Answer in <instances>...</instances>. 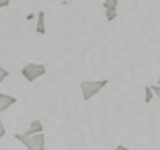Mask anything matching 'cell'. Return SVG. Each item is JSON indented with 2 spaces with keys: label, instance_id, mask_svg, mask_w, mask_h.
<instances>
[{
  "label": "cell",
  "instance_id": "cell-1",
  "mask_svg": "<svg viewBox=\"0 0 160 150\" xmlns=\"http://www.w3.org/2000/svg\"><path fill=\"white\" fill-rule=\"evenodd\" d=\"M108 83H109L108 80H81L79 88H81V94H83V101L86 103L92 97H95L100 90L108 87Z\"/></svg>",
  "mask_w": 160,
  "mask_h": 150
},
{
  "label": "cell",
  "instance_id": "cell-2",
  "mask_svg": "<svg viewBox=\"0 0 160 150\" xmlns=\"http://www.w3.org/2000/svg\"><path fill=\"white\" fill-rule=\"evenodd\" d=\"M14 138L25 145L28 150H44L46 148V136L44 132H39V134H33V136H25L23 132H16Z\"/></svg>",
  "mask_w": 160,
  "mask_h": 150
},
{
  "label": "cell",
  "instance_id": "cell-3",
  "mask_svg": "<svg viewBox=\"0 0 160 150\" xmlns=\"http://www.w3.org/2000/svg\"><path fill=\"white\" fill-rule=\"evenodd\" d=\"M46 74V66L44 64H39V62H28L21 67V76L28 83H33L35 80H39L41 76Z\"/></svg>",
  "mask_w": 160,
  "mask_h": 150
},
{
  "label": "cell",
  "instance_id": "cell-4",
  "mask_svg": "<svg viewBox=\"0 0 160 150\" xmlns=\"http://www.w3.org/2000/svg\"><path fill=\"white\" fill-rule=\"evenodd\" d=\"M18 103V99L14 95H9V94H4V92H0V113L5 111V110H9L12 104Z\"/></svg>",
  "mask_w": 160,
  "mask_h": 150
},
{
  "label": "cell",
  "instance_id": "cell-5",
  "mask_svg": "<svg viewBox=\"0 0 160 150\" xmlns=\"http://www.w3.org/2000/svg\"><path fill=\"white\" fill-rule=\"evenodd\" d=\"M39 132H44V127H42V122L39 120V118H35V120H32L28 126V129L23 132L25 136H33V134H39Z\"/></svg>",
  "mask_w": 160,
  "mask_h": 150
},
{
  "label": "cell",
  "instance_id": "cell-6",
  "mask_svg": "<svg viewBox=\"0 0 160 150\" xmlns=\"http://www.w3.org/2000/svg\"><path fill=\"white\" fill-rule=\"evenodd\" d=\"M35 32L39 35L46 34V14L44 11H37V23H35Z\"/></svg>",
  "mask_w": 160,
  "mask_h": 150
},
{
  "label": "cell",
  "instance_id": "cell-7",
  "mask_svg": "<svg viewBox=\"0 0 160 150\" xmlns=\"http://www.w3.org/2000/svg\"><path fill=\"white\" fill-rule=\"evenodd\" d=\"M118 4H120V0H104L102 7H104V11H108V9H118Z\"/></svg>",
  "mask_w": 160,
  "mask_h": 150
},
{
  "label": "cell",
  "instance_id": "cell-8",
  "mask_svg": "<svg viewBox=\"0 0 160 150\" xmlns=\"http://www.w3.org/2000/svg\"><path fill=\"white\" fill-rule=\"evenodd\" d=\"M153 95H155V92H153V88H151L150 85H148V87H144V103H146V104L151 103Z\"/></svg>",
  "mask_w": 160,
  "mask_h": 150
},
{
  "label": "cell",
  "instance_id": "cell-9",
  "mask_svg": "<svg viewBox=\"0 0 160 150\" xmlns=\"http://www.w3.org/2000/svg\"><path fill=\"white\" fill-rule=\"evenodd\" d=\"M7 78H9V71H7L4 66H2V64H0V85L4 83Z\"/></svg>",
  "mask_w": 160,
  "mask_h": 150
},
{
  "label": "cell",
  "instance_id": "cell-10",
  "mask_svg": "<svg viewBox=\"0 0 160 150\" xmlns=\"http://www.w3.org/2000/svg\"><path fill=\"white\" fill-rule=\"evenodd\" d=\"M106 19H108L109 23L114 21V19H116V9H108L106 11Z\"/></svg>",
  "mask_w": 160,
  "mask_h": 150
},
{
  "label": "cell",
  "instance_id": "cell-11",
  "mask_svg": "<svg viewBox=\"0 0 160 150\" xmlns=\"http://www.w3.org/2000/svg\"><path fill=\"white\" fill-rule=\"evenodd\" d=\"M151 88H153V92H155V95L160 99V85H151Z\"/></svg>",
  "mask_w": 160,
  "mask_h": 150
},
{
  "label": "cell",
  "instance_id": "cell-12",
  "mask_svg": "<svg viewBox=\"0 0 160 150\" xmlns=\"http://www.w3.org/2000/svg\"><path fill=\"white\" fill-rule=\"evenodd\" d=\"M5 136V126H4V122L0 120V138H4Z\"/></svg>",
  "mask_w": 160,
  "mask_h": 150
},
{
  "label": "cell",
  "instance_id": "cell-13",
  "mask_svg": "<svg viewBox=\"0 0 160 150\" xmlns=\"http://www.w3.org/2000/svg\"><path fill=\"white\" fill-rule=\"evenodd\" d=\"M9 4H11V0H0V9H4V7H7Z\"/></svg>",
  "mask_w": 160,
  "mask_h": 150
},
{
  "label": "cell",
  "instance_id": "cell-14",
  "mask_svg": "<svg viewBox=\"0 0 160 150\" xmlns=\"http://www.w3.org/2000/svg\"><path fill=\"white\" fill-rule=\"evenodd\" d=\"M114 150H132V148H128V147H125V145H116Z\"/></svg>",
  "mask_w": 160,
  "mask_h": 150
},
{
  "label": "cell",
  "instance_id": "cell-15",
  "mask_svg": "<svg viewBox=\"0 0 160 150\" xmlns=\"http://www.w3.org/2000/svg\"><path fill=\"white\" fill-rule=\"evenodd\" d=\"M157 85H160V64H158V80H157Z\"/></svg>",
  "mask_w": 160,
  "mask_h": 150
},
{
  "label": "cell",
  "instance_id": "cell-16",
  "mask_svg": "<svg viewBox=\"0 0 160 150\" xmlns=\"http://www.w3.org/2000/svg\"><path fill=\"white\" fill-rule=\"evenodd\" d=\"M0 120H2V118H0Z\"/></svg>",
  "mask_w": 160,
  "mask_h": 150
}]
</instances>
